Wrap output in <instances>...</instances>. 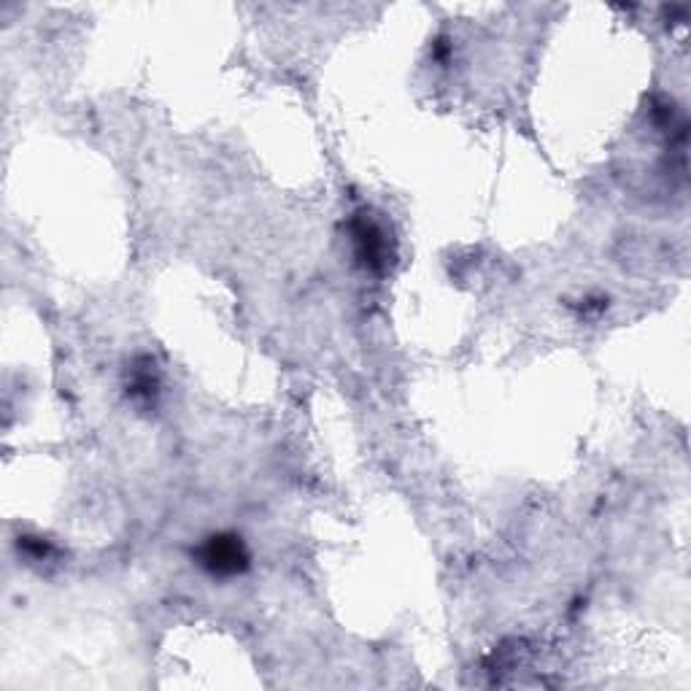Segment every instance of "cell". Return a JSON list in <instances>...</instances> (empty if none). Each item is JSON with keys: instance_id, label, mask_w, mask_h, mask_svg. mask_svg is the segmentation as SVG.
<instances>
[{"instance_id": "1", "label": "cell", "mask_w": 691, "mask_h": 691, "mask_svg": "<svg viewBox=\"0 0 691 691\" xmlns=\"http://www.w3.org/2000/svg\"><path fill=\"white\" fill-rule=\"evenodd\" d=\"M201 565L211 576H238L248 565L246 546L235 535H214L201 549Z\"/></svg>"}, {"instance_id": "2", "label": "cell", "mask_w": 691, "mask_h": 691, "mask_svg": "<svg viewBox=\"0 0 691 691\" xmlns=\"http://www.w3.org/2000/svg\"><path fill=\"white\" fill-rule=\"evenodd\" d=\"M352 235H354V246H357L359 260H363L367 267L382 271V267L389 263V244H387V233L382 230V224H376L373 220H367L365 214H359L352 224Z\"/></svg>"}]
</instances>
